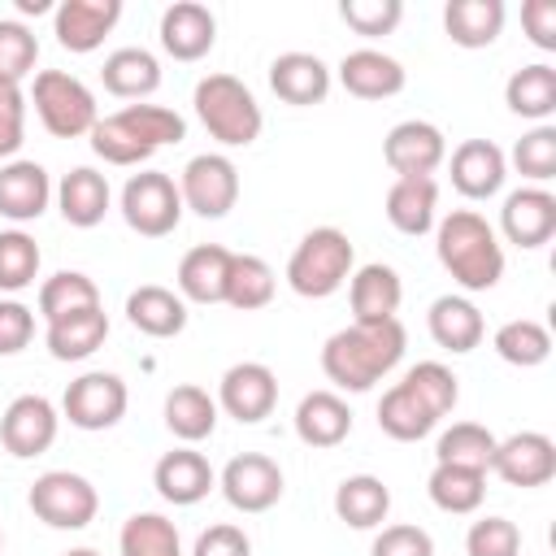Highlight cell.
<instances>
[{
	"label": "cell",
	"mask_w": 556,
	"mask_h": 556,
	"mask_svg": "<svg viewBox=\"0 0 556 556\" xmlns=\"http://www.w3.org/2000/svg\"><path fill=\"white\" fill-rule=\"evenodd\" d=\"M408 348V330L400 317L391 321H352L343 330H334L321 343V374L339 387V391H369L374 382H382Z\"/></svg>",
	"instance_id": "1"
},
{
	"label": "cell",
	"mask_w": 556,
	"mask_h": 556,
	"mask_svg": "<svg viewBox=\"0 0 556 556\" xmlns=\"http://www.w3.org/2000/svg\"><path fill=\"white\" fill-rule=\"evenodd\" d=\"M434 256L460 291H491L504 278V243L473 208H452L434 222Z\"/></svg>",
	"instance_id": "2"
},
{
	"label": "cell",
	"mask_w": 556,
	"mask_h": 556,
	"mask_svg": "<svg viewBox=\"0 0 556 556\" xmlns=\"http://www.w3.org/2000/svg\"><path fill=\"white\" fill-rule=\"evenodd\" d=\"M182 139H187V122L165 104H126L91 126V152L109 165H143L156 148Z\"/></svg>",
	"instance_id": "3"
},
{
	"label": "cell",
	"mask_w": 556,
	"mask_h": 556,
	"mask_svg": "<svg viewBox=\"0 0 556 556\" xmlns=\"http://www.w3.org/2000/svg\"><path fill=\"white\" fill-rule=\"evenodd\" d=\"M195 117L200 126L226 143V148H248L261 139V126H265V113L256 104V96L248 91V83H239L235 74H204L195 83Z\"/></svg>",
	"instance_id": "4"
},
{
	"label": "cell",
	"mask_w": 556,
	"mask_h": 556,
	"mask_svg": "<svg viewBox=\"0 0 556 556\" xmlns=\"http://www.w3.org/2000/svg\"><path fill=\"white\" fill-rule=\"evenodd\" d=\"M352 269H356L352 239L339 226H313L287 261V287L304 300H326L352 278Z\"/></svg>",
	"instance_id": "5"
},
{
	"label": "cell",
	"mask_w": 556,
	"mask_h": 556,
	"mask_svg": "<svg viewBox=\"0 0 556 556\" xmlns=\"http://www.w3.org/2000/svg\"><path fill=\"white\" fill-rule=\"evenodd\" d=\"M30 104H35V113H39V122L52 139L91 135V126L100 122L91 87L83 78L65 74V70H39L35 87H30Z\"/></svg>",
	"instance_id": "6"
},
{
	"label": "cell",
	"mask_w": 556,
	"mask_h": 556,
	"mask_svg": "<svg viewBox=\"0 0 556 556\" xmlns=\"http://www.w3.org/2000/svg\"><path fill=\"white\" fill-rule=\"evenodd\" d=\"M122 217L143 239H165L182 222V195L178 182L161 169H139L122 187Z\"/></svg>",
	"instance_id": "7"
},
{
	"label": "cell",
	"mask_w": 556,
	"mask_h": 556,
	"mask_svg": "<svg viewBox=\"0 0 556 556\" xmlns=\"http://www.w3.org/2000/svg\"><path fill=\"white\" fill-rule=\"evenodd\" d=\"M30 513L52 526V530H83L96 521L100 513V491L83 478V473H70V469H48L30 482V495H26Z\"/></svg>",
	"instance_id": "8"
},
{
	"label": "cell",
	"mask_w": 556,
	"mask_h": 556,
	"mask_svg": "<svg viewBox=\"0 0 556 556\" xmlns=\"http://www.w3.org/2000/svg\"><path fill=\"white\" fill-rule=\"evenodd\" d=\"M126 404H130V391L117 374L109 369H87L78 374L65 395H61V417L74 426V430H113L122 417H126Z\"/></svg>",
	"instance_id": "9"
},
{
	"label": "cell",
	"mask_w": 556,
	"mask_h": 556,
	"mask_svg": "<svg viewBox=\"0 0 556 556\" xmlns=\"http://www.w3.org/2000/svg\"><path fill=\"white\" fill-rule=\"evenodd\" d=\"M178 195H182V208H191L195 217H226L239 200V169L226 152H200L182 165L178 174Z\"/></svg>",
	"instance_id": "10"
},
{
	"label": "cell",
	"mask_w": 556,
	"mask_h": 556,
	"mask_svg": "<svg viewBox=\"0 0 556 556\" xmlns=\"http://www.w3.org/2000/svg\"><path fill=\"white\" fill-rule=\"evenodd\" d=\"M217 486L226 495L230 508L239 513H269L282 500V469L274 456L265 452H239L226 460V469L217 473Z\"/></svg>",
	"instance_id": "11"
},
{
	"label": "cell",
	"mask_w": 556,
	"mask_h": 556,
	"mask_svg": "<svg viewBox=\"0 0 556 556\" xmlns=\"http://www.w3.org/2000/svg\"><path fill=\"white\" fill-rule=\"evenodd\" d=\"M278 404V374L265 361H239L217 382V408L239 426H256Z\"/></svg>",
	"instance_id": "12"
},
{
	"label": "cell",
	"mask_w": 556,
	"mask_h": 556,
	"mask_svg": "<svg viewBox=\"0 0 556 556\" xmlns=\"http://www.w3.org/2000/svg\"><path fill=\"white\" fill-rule=\"evenodd\" d=\"M382 161L391 165L395 178H430L447 161V139H443V130L434 122L408 117V122H395L387 130Z\"/></svg>",
	"instance_id": "13"
},
{
	"label": "cell",
	"mask_w": 556,
	"mask_h": 556,
	"mask_svg": "<svg viewBox=\"0 0 556 556\" xmlns=\"http://www.w3.org/2000/svg\"><path fill=\"white\" fill-rule=\"evenodd\" d=\"M56 430H61V413L48 395H17L0 417V443L17 460L43 456L56 443Z\"/></svg>",
	"instance_id": "14"
},
{
	"label": "cell",
	"mask_w": 556,
	"mask_h": 556,
	"mask_svg": "<svg viewBox=\"0 0 556 556\" xmlns=\"http://www.w3.org/2000/svg\"><path fill=\"white\" fill-rule=\"evenodd\" d=\"M491 473H500L508 486H547L556 478V443L543 430H517L495 443Z\"/></svg>",
	"instance_id": "15"
},
{
	"label": "cell",
	"mask_w": 556,
	"mask_h": 556,
	"mask_svg": "<svg viewBox=\"0 0 556 556\" xmlns=\"http://www.w3.org/2000/svg\"><path fill=\"white\" fill-rule=\"evenodd\" d=\"M500 230L521 252L543 248L556 235V195L547 187H517V191H508L504 208H500Z\"/></svg>",
	"instance_id": "16"
},
{
	"label": "cell",
	"mask_w": 556,
	"mask_h": 556,
	"mask_svg": "<svg viewBox=\"0 0 556 556\" xmlns=\"http://www.w3.org/2000/svg\"><path fill=\"white\" fill-rule=\"evenodd\" d=\"M122 22V0H61L52 9V35L65 52H96Z\"/></svg>",
	"instance_id": "17"
},
{
	"label": "cell",
	"mask_w": 556,
	"mask_h": 556,
	"mask_svg": "<svg viewBox=\"0 0 556 556\" xmlns=\"http://www.w3.org/2000/svg\"><path fill=\"white\" fill-rule=\"evenodd\" d=\"M156 35H161L165 56H174V61H200V56H208L213 43H217V17H213V9L200 4V0H174V4L161 13Z\"/></svg>",
	"instance_id": "18"
},
{
	"label": "cell",
	"mask_w": 556,
	"mask_h": 556,
	"mask_svg": "<svg viewBox=\"0 0 556 556\" xmlns=\"http://www.w3.org/2000/svg\"><path fill=\"white\" fill-rule=\"evenodd\" d=\"M152 486H156V495H161L165 504L191 508V504H200V500L217 486V473H213V465H208L204 452H195V447H174V452H165V456L156 460Z\"/></svg>",
	"instance_id": "19"
},
{
	"label": "cell",
	"mask_w": 556,
	"mask_h": 556,
	"mask_svg": "<svg viewBox=\"0 0 556 556\" xmlns=\"http://www.w3.org/2000/svg\"><path fill=\"white\" fill-rule=\"evenodd\" d=\"M447 169H452V187L465 200H491L508 178V156L491 139H465L456 143Z\"/></svg>",
	"instance_id": "20"
},
{
	"label": "cell",
	"mask_w": 556,
	"mask_h": 556,
	"mask_svg": "<svg viewBox=\"0 0 556 556\" xmlns=\"http://www.w3.org/2000/svg\"><path fill=\"white\" fill-rule=\"evenodd\" d=\"M330 65L313 52H282L269 61V87L282 104H295V109H308V104H321L330 96Z\"/></svg>",
	"instance_id": "21"
},
{
	"label": "cell",
	"mask_w": 556,
	"mask_h": 556,
	"mask_svg": "<svg viewBox=\"0 0 556 556\" xmlns=\"http://www.w3.org/2000/svg\"><path fill=\"white\" fill-rule=\"evenodd\" d=\"M404 83H408L404 65L378 48H356L339 61V87L356 100H391L404 91Z\"/></svg>",
	"instance_id": "22"
},
{
	"label": "cell",
	"mask_w": 556,
	"mask_h": 556,
	"mask_svg": "<svg viewBox=\"0 0 556 556\" xmlns=\"http://www.w3.org/2000/svg\"><path fill=\"white\" fill-rule=\"evenodd\" d=\"M52 178L39 161H4L0 165V217L9 222H35L48 213Z\"/></svg>",
	"instance_id": "23"
},
{
	"label": "cell",
	"mask_w": 556,
	"mask_h": 556,
	"mask_svg": "<svg viewBox=\"0 0 556 556\" xmlns=\"http://www.w3.org/2000/svg\"><path fill=\"white\" fill-rule=\"evenodd\" d=\"M400 300H404V282L391 265L369 261V265L352 269V278H348L352 321H391L400 313Z\"/></svg>",
	"instance_id": "24"
},
{
	"label": "cell",
	"mask_w": 556,
	"mask_h": 556,
	"mask_svg": "<svg viewBox=\"0 0 556 556\" xmlns=\"http://www.w3.org/2000/svg\"><path fill=\"white\" fill-rule=\"evenodd\" d=\"M352 434V408L339 391H308L295 404V439L304 447H339Z\"/></svg>",
	"instance_id": "25"
},
{
	"label": "cell",
	"mask_w": 556,
	"mask_h": 556,
	"mask_svg": "<svg viewBox=\"0 0 556 556\" xmlns=\"http://www.w3.org/2000/svg\"><path fill=\"white\" fill-rule=\"evenodd\" d=\"M230 248L222 243H195L178 261V295L187 304H222L226 300V274H230Z\"/></svg>",
	"instance_id": "26"
},
{
	"label": "cell",
	"mask_w": 556,
	"mask_h": 556,
	"mask_svg": "<svg viewBox=\"0 0 556 556\" xmlns=\"http://www.w3.org/2000/svg\"><path fill=\"white\" fill-rule=\"evenodd\" d=\"M126 321L148 339H174L187 330V300L169 287L143 282L126 295Z\"/></svg>",
	"instance_id": "27"
},
{
	"label": "cell",
	"mask_w": 556,
	"mask_h": 556,
	"mask_svg": "<svg viewBox=\"0 0 556 556\" xmlns=\"http://www.w3.org/2000/svg\"><path fill=\"white\" fill-rule=\"evenodd\" d=\"M109 200H113L109 178H104L100 169H91V165H74V169L56 182V208H61V217H65L70 226H78V230L100 226L104 213H109Z\"/></svg>",
	"instance_id": "28"
},
{
	"label": "cell",
	"mask_w": 556,
	"mask_h": 556,
	"mask_svg": "<svg viewBox=\"0 0 556 556\" xmlns=\"http://www.w3.org/2000/svg\"><path fill=\"white\" fill-rule=\"evenodd\" d=\"M426 326H430V339L443 352H456V356L473 352L486 334V321H482V313L469 295H439L426 313Z\"/></svg>",
	"instance_id": "29"
},
{
	"label": "cell",
	"mask_w": 556,
	"mask_h": 556,
	"mask_svg": "<svg viewBox=\"0 0 556 556\" xmlns=\"http://www.w3.org/2000/svg\"><path fill=\"white\" fill-rule=\"evenodd\" d=\"M387 222L408 239L430 235L439 222V182L434 178H395L387 187Z\"/></svg>",
	"instance_id": "30"
},
{
	"label": "cell",
	"mask_w": 556,
	"mask_h": 556,
	"mask_svg": "<svg viewBox=\"0 0 556 556\" xmlns=\"http://www.w3.org/2000/svg\"><path fill=\"white\" fill-rule=\"evenodd\" d=\"M100 83L117 100H148L161 87V61L148 48H117L100 65Z\"/></svg>",
	"instance_id": "31"
},
{
	"label": "cell",
	"mask_w": 556,
	"mask_h": 556,
	"mask_svg": "<svg viewBox=\"0 0 556 556\" xmlns=\"http://www.w3.org/2000/svg\"><path fill=\"white\" fill-rule=\"evenodd\" d=\"M104 339H109V313L100 304L83 308V313H70V317H56L43 330V343H48L52 361H87L91 352L104 348Z\"/></svg>",
	"instance_id": "32"
},
{
	"label": "cell",
	"mask_w": 556,
	"mask_h": 556,
	"mask_svg": "<svg viewBox=\"0 0 556 556\" xmlns=\"http://www.w3.org/2000/svg\"><path fill=\"white\" fill-rule=\"evenodd\" d=\"M391 513V486L374 473H352L334 486V517L352 530H374Z\"/></svg>",
	"instance_id": "33"
},
{
	"label": "cell",
	"mask_w": 556,
	"mask_h": 556,
	"mask_svg": "<svg viewBox=\"0 0 556 556\" xmlns=\"http://www.w3.org/2000/svg\"><path fill=\"white\" fill-rule=\"evenodd\" d=\"M443 30L456 48H491L504 30V0H447Z\"/></svg>",
	"instance_id": "34"
},
{
	"label": "cell",
	"mask_w": 556,
	"mask_h": 556,
	"mask_svg": "<svg viewBox=\"0 0 556 556\" xmlns=\"http://www.w3.org/2000/svg\"><path fill=\"white\" fill-rule=\"evenodd\" d=\"M217 413H222L217 400L204 387H195V382H178L165 395V430L174 439H182L187 447L200 443V439H208L217 430Z\"/></svg>",
	"instance_id": "35"
},
{
	"label": "cell",
	"mask_w": 556,
	"mask_h": 556,
	"mask_svg": "<svg viewBox=\"0 0 556 556\" xmlns=\"http://www.w3.org/2000/svg\"><path fill=\"white\" fill-rule=\"evenodd\" d=\"M504 104L517 117H530V122L543 126L556 113V70L547 61H534V65L513 70L508 83H504Z\"/></svg>",
	"instance_id": "36"
},
{
	"label": "cell",
	"mask_w": 556,
	"mask_h": 556,
	"mask_svg": "<svg viewBox=\"0 0 556 556\" xmlns=\"http://www.w3.org/2000/svg\"><path fill=\"white\" fill-rule=\"evenodd\" d=\"M434 426H439V417H434L404 382H395V387L382 391V400H378V430H382L387 439H395V443H417V439H426Z\"/></svg>",
	"instance_id": "37"
},
{
	"label": "cell",
	"mask_w": 556,
	"mask_h": 556,
	"mask_svg": "<svg viewBox=\"0 0 556 556\" xmlns=\"http://www.w3.org/2000/svg\"><path fill=\"white\" fill-rule=\"evenodd\" d=\"M426 491L439 513L465 517V513H478V504L486 495V473L465 469V465H434L426 478Z\"/></svg>",
	"instance_id": "38"
},
{
	"label": "cell",
	"mask_w": 556,
	"mask_h": 556,
	"mask_svg": "<svg viewBox=\"0 0 556 556\" xmlns=\"http://www.w3.org/2000/svg\"><path fill=\"white\" fill-rule=\"evenodd\" d=\"M274 287H278V278H274L269 261H261V256H252V252H235V256H230L226 300H222V304H230V308H239V313H256V308H265V304L274 300Z\"/></svg>",
	"instance_id": "39"
},
{
	"label": "cell",
	"mask_w": 556,
	"mask_h": 556,
	"mask_svg": "<svg viewBox=\"0 0 556 556\" xmlns=\"http://www.w3.org/2000/svg\"><path fill=\"white\" fill-rule=\"evenodd\" d=\"M495 434L478 421H452L439 443H434V465H465V469H478L486 473L491 469V456H495Z\"/></svg>",
	"instance_id": "40"
},
{
	"label": "cell",
	"mask_w": 556,
	"mask_h": 556,
	"mask_svg": "<svg viewBox=\"0 0 556 556\" xmlns=\"http://www.w3.org/2000/svg\"><path fill=\"white\" fill-rule=\"evenodd\" d=\"M122 556H182L178 526L165 513H130L117 534Z\"/></svg>",
	"instance_id": "41"
},
{
	"label": "cell",
	"mask_w": 556,
	"mask_h": 556,
	"mask_svg": "<svg viewBox=\"0 0 556 556\" xmlns=\"http://www.w3.org/2000/svg\"><path fill=\"white\" fill-rule=\"evenodd\" d=\"M491 348L500 361L517 365V369H534L552 356V334L543 321H530V317H513L504 321L495 334H491Z\"/></svg>",
	"instance_id": "42"
},
{
	"label": "cell",
	"mask_w": 556,
	"mask_h": 556,
	"mask_svg": "<svg viewBox=\"0 0 556 556\" xmlns=\"http://www.w3.org/2000/svg\"><path fill=\"white\" fill-rule=\"evenodd\" d=\"M96 304H100V287L83 269H56L39 287V317L43 321H56V317H70V313H83Z\"/></svg>",
	"instance_id": "43"
},
{
	"label": "cell",
	"mask_w": 556,
	"mask_h": 556,
	"mask_svg": "<svg viewBox=\"0 0 556 556\" xmlns=\"http://www.w3.org/2000/svg\"><path fill=\"white\" fill-rule=\"evenodd\" d=\"M400 382H404V387H408V391H413V395H417V400H421L439 421H443V417L456 408V400H460L456 374H452L443 361H417Z\"/></svg>",
	"instance_id": "44"
},
{
	"label": "cell",
	"mask_w": 556,
	"mask_h": 556,
	"mask_svg": "<svg viewBox=\"0 0 556 556\" xmlns=\"http://www.w3.org/2000/svg\"><path fill=\"white\" fill-rule=\"evenodd\" d=\"M39 243L26 230H0V291H26L39 278Z\"/></svg>",
	"instance_id": "45"
},
{
	"label": "cell",
	"mask_w": 556,
	"mask_h": 556,
	"mask_svg": "<svg viewBox=\"0 0 556 556\" xmlns=\"http://www.w3.org/2000/svg\"><path fill=\"white\" fill-rule=\"evenodd\" d=\"M513 165L521 178H530V187H543L556 178V126H534L517 139L513 148Z\"/></svg>",
	"instance_id": "46"
},
{
	"label": "cell",
	"mask_w": 556,
	"mask_h": 556,
	"mask_svg": "<svg viewBox=\"0 0 556 556\" xmlns=\"http://www.w3.org/2000/svg\"><path fill=\"white\" fill-rule=\"evenodd\" d=\"M35 61H39L35 30L26 22H17V17H0V78L4 83H22V78H30Z\"/></svg>",
	"instance_id": "47"
},
{
	"label": "cell",
	"mask_w": 556,
	"mask_h": 556,
	"mask_svg": "<svg viewBox=\"0 0 556 556\" xmlns=\"http://www.w3.org/2000/svg\"><path fill=\"white\" fill-rule=\"evenodd\" d=\"M339 17H343L356 35L382 39V35H391V30L400 26L404 4H400V0H343V4H339Z\"/></svg>",
	"instance_id": "48"
},
{
	"label": "cell",
	"mask_w": 556,
	"mask_h": 556,
	"mask_svg": "<svg viewBox=\"0 0 556 556\" xmlns=\"http://www.w3.org/2000/svg\"><path fill=\"white\" fill-rule=\"evenodd\" d=\"M465 556H521V530L508 517H478L465 534Z\"/></svg>",
	"instance_id": "49"
},
{
	"label": "cell",
	"mask_w": 556,
	"mask_h": 556,
	"mask_svg": "<svg viewBox=\"0 0 556 556\" xmlns=\"http://www.w3.org/2000/svg\"><path fill=\"white\" fill-rule=\"evenodd\" d=\"M26 139V91L22 83L0 78V161L13 156Z\"/></svg>",
	"instance_id": "50"
},
{
	"label": "cell",
	"mask_w": 556,
	"mask_h": 556,
	"mask_svg": "<svg viewBox=\"0 0 556 556\" xmlns=\"http://www.w3.org/2000/svg\"><path fill=\"white\" fill-rule=\"evenodd\" d=\"M369 556H434V539L413 521H395L378 530Z\"/></svg>",
	"instance_id": "51"
},
{
	"label": "cell",
	"mask_w": 556,
	"mask_h": 556,
	"mask_svg": "<svg viewBox=\"0 0 556 556\" xmlns=\"http://www.w3.org/2000/svg\"><path fill=\"white\" fill-rule=\"evenodd\" d=\"M35 339V313L22 300H0V356H17Z\"/></svg>",
	"instance_id": "52"
},
{
	"label": "cell",
	"mask_w": 556,
	"mask_h": 556,
	"mask_svg": "<svg viewBox=\"0 0 556 556\" xmlns=\"http://www.w3.org/2000/svg\"><path fill=\"white\" fill-rule=\"evenodd\" d=\"M191 556H252V539H248L239 526L217 521V526L200 530V539H195Z\"/></svg>",
	"instance_id": "53"
},
{
	"label": "cell",
	"mask_w": 556,
	"mask_h": 556,
	"mask_svg": "<svg viewBox=\"0 0 556 556\" xmlns=\"http://www.w3.org/2000/svg\"><path fill=\"white\" fill-rule=\"evenodd\" d=\"M526 39L543 52H556V0H526L521 4Z\"/></svg>",
	"instance_id": "54"
},
{
	"label": "cell",
	"mask_w": 556,
	"mask_h": 556,
	"mask_svg": "<svg viewBox=\"0 0 556 556\" xmlns=\"http://www.w3.org/2000/svg\"><path fill=\"white\" fill-rule=\"evenodd\" d=\"M17 9H22V13H48L52 4H48V0H17Z\"/></svg>",
	"instance_id": "55"
},
{
	"label": "cell",
	"mask_w": 556,
	"mask_h": 556,
	"mask_svg": "<svg viewBox=\"0 0 556 556\" xmlns=\"http://www.w3.org/2000/svg\"><path fill=\"white\" fill-rule=\"evenodd\" d=\"M65 556H100V552H96V547H70Z\"/></svg>",
	"instance_id": "56"
},
{
	"label": "cell",
	"mask_w": 556,
	"mask_h": 556,
	"mask_svg": "<svg viewBox=\"0 0 556 556\" xmlns=\"http://www.w3.org/2000/svg\"><path fill=\"white\" fill-rule=\"evenodd\" d=\"M0 547H4V534H0Z\"/></svg>",
	"instance_id": "57"
}]
</instances>
